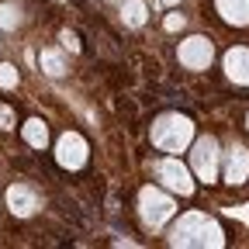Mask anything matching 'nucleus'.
I'll return each instance as SVG.
<instances>
[{
  "mask_svg": "<svg viewBox=\"0 0 249 249\" xmlns=\"http://www.w3.org/2000/svg\"><path fill=\"white\" fill-rule=\"evenodd\" d=\"M194 142V124L183 114H163L152 124V145L163 152H183Z\"/></svg>",
  "mask_w": 249,
  "mask_h": 249,
  "instance_id": "1",
  "label": "nucleus"
},
{
  "mask_svg": "<svg viewBox=\"0 0 249 249\" xmlns=\"http://www.w3.org/2000/svg\"><path fill=\"white\" fill-rule=\"evenodd\" d=\"M173 242L177 246H222V229H218L208 214L201 211H191V214H183L177 229H173Z\"/></svg>",
  "mask_w": 249,
  "mask_h": 249,
  "instance_id": "2",
  "label": "nucleus"
},
{
  "mask_svg": "<svg viewBox=\"0 0 249 249\" xmlns=\"http://www.w3.org/2000/svg\"><path fill=\"white\" fill-rule=\"evenodd\" d=\"M139 204H142V218H145V225H152V229H160L163 222H170L173 211H177L173 197H170V194H163L160 187H145V191L139 194Z\"/></svg>",
  "mask_w": 249,
  "mask_h": 249,
  "instance_id": "3",
  "label": "nucleus"
},
{
  "mask_svg": "<svg viewBox=\"0 0 249 249\" xmlns=\"http://www.w3.org/2000/svg\"><path fill=\"white\" fill-rule=\"evenodd\" d=\"M156 177H160L163 187H170L173 194H191L194 191V180H191V170H187L180 160H160L156 163Z\"/></svg>",
  "mask_w": 249,
  "mask_h": 249,
  "instance_id": "4",
  "label": "nucleus"
},
{
  "mask_svg": "<svg viewBox=\"0 0 249 249\" xmlns=\"http://www.w3.org/2000/svg\"><path fill=\"white\" fill-rule=\"evenodd\" d=\"M191 166H194V173H197L201 180H208V183L218 177V142H214L211 135H204V139L194 142Z\"/></svg>",
  "mask_w": 249,
  "mask_h": 249,
  "instance_id": "5",
  "label": "nucleus"
},
{
  "mask_svg": "<svg viewBox=\"0 0 249 249\" xmlns=\"http://www.w3.org/2000/svg\"><path fill=\"white\" fill-rule=\"evenodd\" d=\"M87 156H90V149H87L83 135H76V132H66L55 142V160H59V166H66V170H80L87 163Z\"/></svg>",
  "mask_w": 249,
  "mask_h": 249,
  "instance_id": "6",
  "label": "nucleus"
},
{
  "mask_svg": "<svg viewBox=\"0 0 249 249\" xmlns=\"http://www.w3.org/2000/svg\"><path fill=\"white\" fill-rule=\"evenodd\" d=\"M211 59H214V49H211L208 38L194 35V38L180 42V66H187V70H208Z\"/></svg>",
  "mask_w": 249,
  "mask_h": 249,
  "instance_id": "7",
  "label": "nucleus"
},
{
  "mask_svg": "<svg viewBox=\"0 0 249 249\" xmlns=\"http://www.w3.org/2000/svg\"><path fill=\"white\" fill-rule=\"evenodd\" d=\"M225 73H229V80H232V83L249 87V49L235 45V49H229V52H225Z\"/></svg>",
  "mask_w": 249,
  "mask_h": 249,
  "instance_id": "8",
  "label": "nucleus"
},
{
  "mask_svg": "<svg viewBox=\"0 0 249 249\" xmlns=\"http://www.w3.org/2000/svg\"><path fill=\"white\" fill-rule=\"evenodd\" d=\"M7 208H11L18 218H28L31 211L38 208V197H35V191H31V187L14 183V187H7Z\"/></svg>",
  "mask_w": 249,
  "mask_h": 249,
  "instance_id": "9",
  "label": "nucleus"
},
{
  "mask_svg": "<svg viewBox=\"0 0 249 249\" xmlns=\"http://www.w3.org/2000/svg\"><path fill=\"white\" fill-rule=\"evenodd\" d=\"M246 177H249V149L235 145L229 152V163H225V180L229 183H242Z\"/></svg>",
  "mask_w": 249,
  "mask_h": 249,
  "instance_id": "10",
  "label": "nucleus"
},
{
  "mask_svg": "<svg viewBox=\"0 0 249 249\" xmlns=\"http://www.w3.org/2000/svg\"><path fill=\"white\" fill-rule=\"evenodd\" d=\"M214 7L229 24H249V0H214Z\"/></svg>",
  "mask_w": 249,
  "mask_h": 249,
  "instance_id": "11",
  "label": "nucleus"
},
{
  "mask_svg": "<svg viewBox=\"0 0 249 249\" xmlns=\"http://www.w3.org/2000/svg\"><path fill=\"white\" fill-rule=\"evenodd\" d=\"M24 142H28L31 149H45V145H49V128H45L38 118L24 121Z\"/></svg>",
  "mask_w": 249,
  "mask_h": 249,
  "instance_id": "12",
  "label": "nucleus"
},
{
  "mask_svg": "<svg viewBox=\"0 0 249 249\" xmlns=\"http://www.w3.org/2000/svg\"><path fill=\"white\" fill-rule=\"evenodd\" d=\"M145 0H121V18H124V24H132V28H139V24H145Z\"/></svg>",
  "mask_w": 249,
  "mask_h": 249,
  "instance_id": "13",
  "label": "nucleus"
},
{
  "mask_svg": "<svg viewBox=\"0 0 249 249\" xmlns=\"http://www.w3.org/2000/svg\"><path fill=\"white\" fill-rule=\"evenodd\" d=\"M42 70H45L49 76H62V73H66V62H62V55H59V52L45 49V52H42Z\"/></svg>",
  "mask_w": 249,
  "mask_h": 249,
  "instance_id": "14",
  "label": "nucleus"
},
{
  "mask_svg": "<svg viewBox=\"0 0 249 249\" xmlns=\"http://www.w3.org/2000/svg\"><path fill=\"white\" fill-rule=\"evenodd\" d=\"M18 24H21V7L18 4H0V28L14 31Z\"/></svg>",
  "mask_w": 249,
  "mask_h": 249,
  "instance_id": "15",
  "label": "nucleus"
},
{
  "mask_svg": "<svg viewBox=\"0 0 249 249\" xmlns=\"http://www.w3.org/2000/svg\"><path fill=\"white\" fill-rule=\"evenodd\" d=\"M0 87H4V90H14L18 87V70L14 66H0Z\"/></svg>",
  "mask_w": 249,
  "mask_h": 249,
  "instance_id": "16",
  "label": "nucleus"
},
{
  "mask_svg": "<svg viewBox=\"0 0 249 249\" xmlns=\"http://www.w3.org/2000/svg\"><path fill=\"white\" fill-rule=\"evenodd\" d=\"M177 28H183V14H170L166 18V31H177Z\"/></svg>",
  "mask_w": 249,
  "mask_h": 249,
  "instance_id": "17",
  "label": "nucleus"
},
{
  "mask_svg": "<svg viewBox=\"0 0 249 249\" xmlns=\"http://www.w3.org/2000/svg\"><path fill=\"white\" fill-rule=\"evenodd\" d=\"M11 124H14V114L7 107H0V128H11Z\"/></svg>",
  "mask_w": 249,
  "mask_h": 249,
  "instance_id": "18",
  "label": "nucleus"
},
{
  "mask_svg": "<svg viewBox=\"0 0 249 249\" xmlns=\"http://www.w3.org/2000/svg\"><path fill=\"white\" fill-rule=\"evenodd\" d=\"M163 4H177V0H163Z\"/></svg>",
  "mask_w": 249,
  "mask_h": 249,
  "instance_id": "19",
  "label": "nucleus"
}]
</instances>
